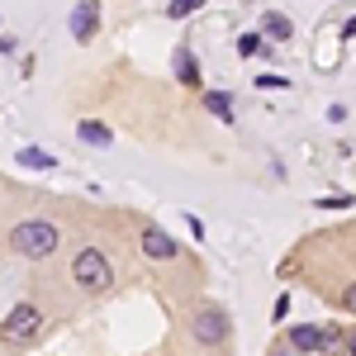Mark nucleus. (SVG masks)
<instances>
[{
    "mask_svg": "<svg viewBox=\"0 0 356 356\" xmlns=\"http://www.w3.org/2000/svg\"><path fill=\"white\" fill-rule=\"evenodd\" d=\"M57 238H62V233H57L48 219H24L15 233H10L15 252H19V257H33V261H38V257H53V252H57Z\"/></svg>",
    "mask_w": 356,
    "mask_h": 356,
    "instance_id": "nucleus-1",
    "label": "nucleus"
},
{
    "mask_svg": "<svg viewBox=\"0 0 356 356\" xmlns=\"http://www.w3.org/2000/svg\"><path fill=\"white\" fill-rule=\"evenodd\" d=\"M72 275H76V285H86V290H110L114 285L110 257L95 252V247H81V252L72 257Z\"/></svg>",
    "mask_w": 356,
    "mask_h": 356,
    "instance_id": "nucleus-2",
    "label": "nucleus"
},
{
    "mask_svg": "<svg viewBox=\"0 0 356 356\" xmlns=\"http://www.w3.org/2000/svg\"><path fill=\"white\" fill-rule=\"evenodd\" d=\"M0 332H5V342H33V337L43 332V314H38L33 304H15V309L5 314Z\"/></svg>",
    "mask_w": 356,
    "mask_h": 356,
    "instance_id": "nucleus-3",
    "label": "nucleus"
},
{
    "mask_svg": "<svg viewBox=\"0 0 356 356\" xmlns=\"http://www.w3.org/2000/svg\"><path fill=\"white\" fill-rule=\"evenodd\" d=\"M195 337H200L204 347H219L223 337H228V314L214 309V304H209V309H200V314H195Z\"/></svg>",
    "mask_w": 356,
    "mask_h": 356,
    "instance_id": "nucleus-4",
    "label": "nucleus"
},
{
    "mask_svg": "<svg viewBox=\"0 0 356 356\" xmlns=\"http://www.w3.org/2000/svg\"><path fill=\"white\" fill-rule=\"evenodd\" d=\"M95 24H100V5H95V0H81V5L72 10V19H67V29H72L76 43H90V38H95Z\"/></svg>",
    "mask_w": 356,
    "mask_h": 356,
    "instance_id": "nucleus-5",
    "label": "nucleus"
},
{
    "mask_svg": "<svg viewBox=\"0 0 356 356\" xmlns=\"http://www.w3.org/2000/svg\"><path fill=\"white\" fill-rule=\"evenodd\" d=\"M143 257L147 261H171L176 257V243L166 238V228H143Z\"/></svg>",
    "mask_w": 356,
    "mask_h": 356,
    "instance_id": "nucleus-6",
    "label": "nucleus"
},
{
    "mask_svg": "<svg viewBox=\"0 0 356 356\" xmlns=\"http://www.w3.org/2000/svg\"><path fill=\"white\" fill-rule=\"evenodd\" d=\"M290 347H295V352H318V347H323V328H314V323L290 328Z\"/></svg>",
    "mask_w": 356,
    "mask_h": 356,
    "instance_id": "nucleus-7",
    "label": "nucleus"
},
{
    "mask_svg": "<svg viewBox=\"0 0 356 356\" xmlns=\"http://www.w3.org/2000/svg\"><path fill=\"white\" fill-rule=\"evenodd\" d=\"M15 162L29 166V171H53L57 157H53V152H43V147H19V152H15Z\"/></svg>",
    "mask_w": 356,
    "mask_h": 356,
    "instance_id": "nucleus-8",
    "label": "nucleus"
},
{
    "mask_svg": "<svg viewBox=\"0 0 356 356\" xmlns=\"http://www.w3.org/2000/svg\"><path fill=\"white\" fill-rule=\"evenodd\" d=\"M76 138L90 143V147H110L114 143V134L105 129V124H95V119H81V124H76Z\"/></svg>",
    "mask_w": 356,
    "mask_h": 356,
    "instance_id": "nucleus-9",
    "label": "nucleus"
},
{
    "mask_svg": "<svg viewBox=\"0 0 356 356\" xmlns=\"http://www.w3.org/2000/svg\"><path fill=\"white\" fill-rule=\"evenodd\" d=\"M176 76H181L186 86H195V81H200V62H195V53H191V48H176Z\"/></svg>",
    "mask_w": 356,
    "mask_h": 356,
    "instance_id": "nucleus-10",
    "label": "nucleus"
},
{
    "mask_svg": "<svg viewBox=\"0 0 356 356\" xmlns=\"http://www.w3.org/2000/svg\"><path fill=\"white\" fill-rule=\"evenodd\" d=\"M261 33H266V38H275V43H285V38H290V33H295V24H290V19H285V15H266V19H261Z\"/></svg>",
    "mask_w": 356,
    "mask_h": 356,
    "instance_id": "nucleus-11",
    "label": "nucleus"
},
{
    "mask_svg": "<svg viewBox=\"0 0 356 356\" xmlns=\"http://www.w3.org/2000/svg\"><path fill=\"white\" fill-rule=\"evenodd\" d=\"M204 110L214 114V119H223V124H233V100H228L223 90H209V95H204Z\"/></svg>",
    "mask_w": 356,
    "mask_h": 356,
    "instance_id": "nucleus-12",
    "label": "nucleus"
},
{
    "mask_svg": "<svg viewBox=\"0 0 356 356\" xmlns=\"http://www.w3.org/2000/svg\"><path fill=\"white\" fill-rule=\"evenodd\" d=\"M200 5H204V0H171V5H166V15H171V19H186V15H195Z\"/></svg>",
    "mask_w": 356,
    "mask_h": 356,
    "instance_id": "nucleus-13",
    "label": "nucleus"
},
{
    "mask_svg": "<svg viewBox=\"0 0 356 356\" xmlns=\"http://www.w3.org/2000/svg\"><path fill=\"white\" fill-rule=\"evenodd\" d=\"M257 48H261V38H257V33H243V38H238V53H243V57H252Z\"/></svg>",
    "mask_w": 356,
    "mask_h": 356,
    "instance_id": "nucleus-14",
    "label": "nucleus"
},
{
    "mask_svg": "<svg viewBox=\"0 0 356 356\" xmlns=\"http://www.w3.org/2000/svg\"><path fill=\"white\" fill-rule=\"evenodd\" d=\"M285 314H290V295H275V304H271V318H275V323H280Z\"/></svg>",
    "mask_w": 356,
    "mask_h": 356,
    "instance_id": "nucleus-15",
    "label": "nucleus"
},
{
    "mask_svg": "<svg viewBox=\"0 0 356 356\" xmlns=\"http://www.w3.org/2000/svg\"><path fill=\"white\" fill-rule=\"evenodd\" d=\"M261 90H285V76H257Z\"/></svg>",
    "mask_w": 356,
    "mask_h": 356,
    "instance_id": "nucleus-16",
    "label": "nucleus"
},
{
    "mask_svg": "<svg viewBox=\"0 0 356 356\" xmlns=\"http://www.w3.org/2000/svg\"><path fill=\"white\" fill-rule=\"evenodd\" d=\"M318 204H323V209H347L352 200H347V195H328V200H318Z\"/></svg>",
    "mask_w": 356,
    "mask_h": 356,
    "instance_id": "nucleus-17",
    "label": "nucleus"
},
{
    "mask_svg": "<svg viewBox=\"0 0 356 356\" xmlns=\"http://www.w3.org/2000/svg\"><path fill=\"white\" fill-rule=\"evenodd\" d=\"M342 38H356V15L347 19V29H342Z\"/></svg>",
    "mask_w": 356,
    "mask_h": 356,
    "instance_id": "nucleus-18",
    "label": "nucleus"
},
{
    "mask_svg": "<svg viewBox=\"0 0 356 356\" xmlns=\"http://www.w3.org/2000/svg\"><path fill=\"white\" fill-rule=\"evenodd\" d=\"M347 309H352V314H356V285H352V290H347Z\"/></svg>",
    "mask_w": 356,
    "mask_h": 356,
    "instance_id": "nucleus-19",
    "label": "nucleus"
},
{
    "mask_svg": "<svg viewBox=\"0 0 356 356\" xmlns=\"http://www.w3.org/2000/svg\"><path fill=\"white\" fill-rule=\"evenodd\" d=\"M347 352H352V356H356V332H352V342H347Z\"/></svg>",
    "mask_w": 356,
    "mask_h": 356,
    "instance_id": "nucleus-20",
    "label": "nucleus"
}]
</instances>
